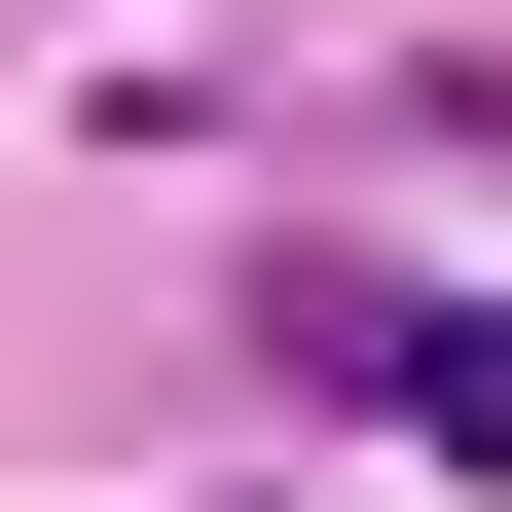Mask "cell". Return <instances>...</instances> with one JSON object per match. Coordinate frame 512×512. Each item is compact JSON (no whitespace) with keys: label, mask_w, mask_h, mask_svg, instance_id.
Segmentation results:
<instances>
[{"label":"cell","mask_w":512,"mask_h":512,"mask_svg":"<svg viewBox=\"0 0 512 512\" xmlns=\"http://www.w3.org/2000/svg\"><path fill=\"white\" fill-rule=\"evenodd\" d=\"M293 366H366V403H439V439H512V330H403V293H293Z\"/></svg>","instance_id":"obj_1"}]
</instances>
